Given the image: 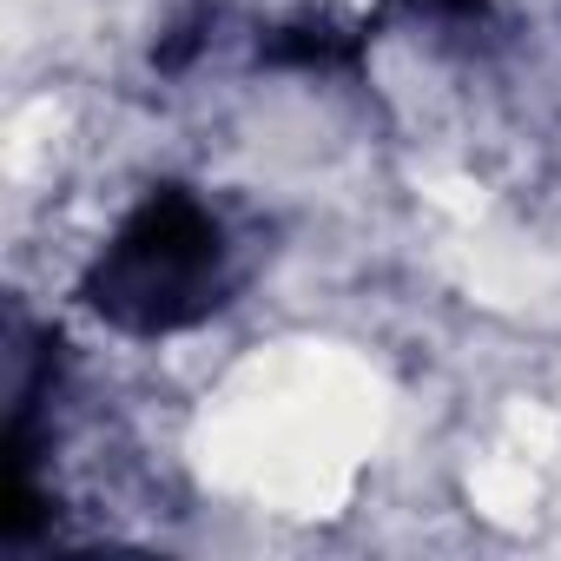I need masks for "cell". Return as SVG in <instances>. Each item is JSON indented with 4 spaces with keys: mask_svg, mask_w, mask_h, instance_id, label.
I'll return each instance as SVG.
<instances>
[{
    "mask_svg": "<svg viewBox=\"0 0 561 561\" xmlns=\"http://www.w3.org/2000/svg\"><path fill=\"white\" fill-rule=\"evenodd\" d=\"M205 291H218V225L185 198H159L106 257L93 305L133 331H165L198 318L211 305Z\"/></svg>",
    "mask_w": 561,
    "mask_h": 561,
    "instance_id": "6da1fadb",
    "label": "cell"
}]
</instances>
